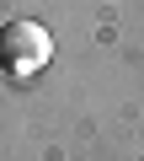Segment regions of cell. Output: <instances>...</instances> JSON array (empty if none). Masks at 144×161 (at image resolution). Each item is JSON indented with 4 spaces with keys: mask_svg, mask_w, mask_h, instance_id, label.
Segmentation results:
<instances>
[{
    "mask_svg": "<svg viewBox=\"0 0 144 161\" xmlns=\"http://www.w3.org/2000/svg\"><path fill=\"white\" fill-rule=\"evenodd\" d=\"M48 59H53V38L37 22H6V27H0V70H6V75L27 80Z\"/></svg>",
    "mask_w": 144,
    "mask_h": 161,
    "instance_id": "obj_1",
    "label": "cell"
}]
</instances>
